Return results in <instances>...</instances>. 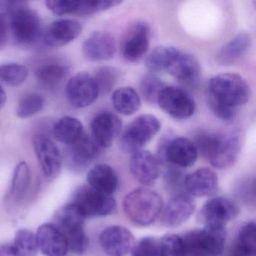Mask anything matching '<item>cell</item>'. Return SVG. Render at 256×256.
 I'll list each match as a JSON object with an SVG mask.
<instances>
[{"mask_svg":"<svg viewBox=\"0 0 256 256\" xmlns=\"http://www.w3.org/2000/svg\"><path fill=\"white\" fill-rule=\"evenodd\" d=\"M92 138L102 150L112 146L122 130V120L110 112H103L94 116L91 121Z\"/></svg>","mask_w":256,"mask_h":256,"instance_id":"20","label":"cell"},{"mask_svg":"<svg viewBox=\"0 0 256 256\" xmlns=\"http://www.w3.org/2000/svg\"><path fill=\"white\" fill-rule=\"evenodd\" d=\"M31 172L26 162H20L14 169L10 196L14 200L23 198L30 186Z\"/></svg>","mask_w":256,"mask_h":256,"instance_id":"31","label":"cell"},{"mask_svg":"<svg viewBox=\"0 0 256 256\" xmlns=\"http://www.w3.org/2000/svg\"><path fill=\"white\" fill-rule=\"evenodd\" d=\"M150 28L144 22H136L126 32L121 43V54L124 59L136 62L142 59L150 47Z\"/></svg>","mask_w":256,"mask_h":256,"instance_id":"15","label":"cell"},{"mask_svg":"<svg viewBox=\"0 0 256 256\" xmlns=\"http://www.w3.org/2000/svg\"><path fill=\"white\" fill-rule=\"evenodd\" d=\"M164 71L182 83L192 85L198 82L200 66L192 54L172 47Z\"/></svg>","mask_w":256,"mask_h":256,"instance_id":"13","label":"cell"},{"mask_svg":"<svg viewBox=\"0 0 256 256\" xmlns=\"http://www.w3.org/2000/svg\"><path fill=\"white\" fill-rule=\"evenodd\" d=\"M114 37L108 32L98 31L91 34L84 42L82 52L90 61H104L112 59L116 53Z\"/></svg>","mask_w":256,"mask_h":256,"instance_id":"22","label":"cell"},{"mask_svg":"<svg viewBox=\"0 0 256 256\" xmlns=\"http://www.w3.org/2000/svg\"><path fill=\"white\" fill-rule=\"evenodd\" d=\"M13 2L0 1V48L6 44L10 34V13Z\"/></svg>","mask_w":256,"mask_h":256,"instance_id":"42","label":"cell"},{"mask_svg":"<svg viewBox=\"0 0 256 256\" xmlns=\"http://www.w3.org/2000/svg\"><path fill=\"white\" fill-rule=\"evenodd\" d=\"M198 152L193 140L185 137L167 139L160 143L157 158L174 167L188 168L197 161Z\"/></svg>","mask_w":256,"mask_h":256,"instance_id":"8","label":"cell"},{"mask_svg":"<svg viewBox=\"0 0 256 256\" xmlns=\"http://www.w3.org/2000/svg\"><path fill=\"white\" fill-rule=\"evenodd\" d=\"M34 151L44 176L49 180L58 178L62 170V160L56 144L44 134L32 138Z\"/></svg>","mask_w":256,"mask_h":256,"instance_id":"14","label":"cell"},{"mask_svg":"<svg viewBox=\"0 0 256 256\" xmlns=\"http://www.w3.org/2000/svg\"><path fill=\"white\" fill-rule=\"evenodd\" d=\"M186 256H220L224 251L226 227H204L182 235Z\"/></svg>","mask_w":256,"mask_h":256,"instance_id":"5","label":"cell"},{"mask_svg":"<svg viewBox=\"0 0 256 256\" xmlns=\"http://www.w3.org/2000/svg\"><path fill=\"white\" fill-rule=\"evenodd\" d=\"M160 242L161 256H186L182 236L175 234L164 235Z\"/></svg>","mask_w":256,"mask_h":256,"instance_id":"38","label":"cell"},{"mask_svg":"<svg viewBox=\"0 0 256 256\" xmlns=\"http://www.w3.org/2000/svg\"><path fill=\"white\" fill-rule=\"evenodd\" d=\"M161 128V124L156 116L143 114L136 118L126 128L121 136V149L128 154H134L143 150Z\"/></svg>","mask_w":256,"mask_h":256,"instance_id":"7","label":"cell"},{"mask_svg":"<svg viewBox=\"0 0 256 256\" xmlns=\"http://www.w3.org/2000/svg\"><path fill=\"white\" fill-rule=\"evenodd\" d=\"M166 86L161 78L154 73H148L140 79L139 84L140 96L148 104H157L158 95Z\"/></svg>","mask_w":256,"mask_h":256,"instance_id":"34","label":"cell"},{"mask_svg":"<svg viewBox=\"0 0 256 256\" xmlns=\"http://www.w3.org/2000/svg\"><path fill=\"white\" fill-rule=\"evenodd\" d=\"M256 232L254 221L248 222L242 226L230 248V256H256Z\"/></svg>","mask_w":256,"mask_h":256,"instance_id":"29","label":"cell"},{"mask_svg":"<svg viewBox=\"0 0 256 256\" xmlns=\"http://www.w3.org/2000/svg\"><path fill=\"white\" fill-rule=\"evenodd\" d=\"M250 44L251 38L248 32H239L218 50L217 62L223 66L233 64L247 52Z\"/></svg>","mask_w":256,"mask_h":256,"instance_id":"27","label":"cell"},{"mask_svg":"<svg viewBox=\"0 0 256 256\" xmlns=\"http://www.w3.org/2000/svg\"><path fill=\"white\" fill-rule=\"evenodd\" d=\"M241 148V138L238 133H210L204 149L203 156L212 167L226 169L234 164Z\"/></svg>","mask_w":256,"mask_h":256,"instance_id":"6","label":"cell"},{"mask_svg":"<svg viewBox=\"0 0 256 256\" xmlns=\"http://www.w3.org/2000/svg\"><path fill=\"white\" fill-rule=\"evenodd\" d=\"M112 102L119 113L130 116L134 114L140 108V98L134 88L122 86L113 92Z\"/></svg>","mask_w":256,"mask_h":256,"instance_id":"30","label":"cell"},{"mask_svg":"<svg viewBox=\"0 0 256 256\" xmlns=\"http://www.w3.org/2000/svg\"><path fill=\"white\" fill-rule=\"evenodd\" d=\"M158 107L166 114L178 120L188 119L196 112V101L192 96L176 86H166L157 100Z\"/></svg>","mask_w":256,"mask_h":256,"instance_id":"9","label":"cell"},{"mask_svg":"<svg viewBox=\"0 0 256 256\" xmlns=\"http://www.w3.org/2000/svg\"><path fill=\"white\" fill-rule=\"evenodd\" d=\"M82 32V24L77 20L60 19L48 26L42 32V40L46 47L58 48L76 40Z\"/></svg>","mask_w":256,"mask_h":256,"instance_id":"18","label":"cell"},{"mask_svg":"<svg viewBox=\"0 0 256 256\" xmlns=\"http://www.w3.org/2000/svg\"><path fill=\"white\" fill-rule=\"evenodd\" d=\"M74 202L88 217L107 216L113 214L116 200L113 196L94 190L90 186H82L74 193Z\"/></svg>","mask_w":256,"mask_h":256,"instance_id":"10","label":"cell"},{"mask_svg":"<svg viewBox=\"0 0 256 256\" xmlns=\"http://www.w3.org/2000/svg\"><path fill=\"white\" fill-rule=\"evenodd\" d=\"M163 208L162 198L150 188H136L122 200L126 216L132 222L139 226L152 224L160 216Z\"/></svg>","mask_w":256,"mask_h":256,"instance_id":"2","label":"cell"},{"mask_svg":"<svg viewBox=\"0 0 256 256\" xmlns=\"http://www.w3.org/2000/svg\"><path fill=\"white\" fill-rule=\"evenodd\" d=\"M42 22L36 12L26 2H13L10 13V32L16 44L20 46L35 44L42 36Z\"/></svg>","mask_w":256,"mask_h":256,"instance_id":"4","label":"cell"},{"mask_svg":"<svg viewBox=\"0 0 256 256\" xmlns=\"http://www.w3.org/2000/svg\"><path fill=\"white\" fill-rule=\"evenodd\" d=\"M7 96L5 90L2 88V85L0 84V109H2L6 103Z\"/></svg>","mask_w":256,"mask_h":256,"instance_id":"44","label":"cell"},{"mask_svg":"<svg viewBox=\"0 0 256 256\" xmlns=\"http://www.w3.org/2000/svg\"><path fill=\"white\" fill-rule=\"evenodd\" d=\"M186 175L182 174L180 168L170 167L166 170L164 175V184L168 190L172 192L173 194L186 192L184 190V179Z\"/></svg>","mask_w":256,"mask_h":256,"instance_id":"41","label":"cell"},{"mask_svg":"<svg viewBox=\"0 0 256 256\" xmlns=\"http://www.w3.org/2000/svg\"><path fill=\"white\" fill-rule=\"evenodd\" d=\"M238 205L229 198L216 196L204 204L199 212V220L204 227H226V224L239 215Z\"/></svg>","mask_w":256,"mask_h":256,"instance_id":"11","label":"cell"},{"mask_svg":"<svg viewBox=\"0 0 256 256\" xmlns=\"http://www.w3.org/2000/svg\"><path fill=\"white\" fill-rule=\"evenodd\" d=\"M100 94H107L113 90L118 83L119 73L116 68L112 67H102L97 70L94 76Z\"/></svg>","mask_w":256,"mask_h":256,"instance_id":"37","label":"cell"},{"mask_svg":"<svg viewBox=\"0 0 256 256\" xmlns=\"http://www.w3.org/2000/svg\"><path fill=\"white\" fill-rule=\"evenodd\" d=\"M38 248L46 256H66L68 247L60 230L52 223L42 224L36 233Z\"/></svg>","mask_w":256,"mask_h":256,"instance_id":"24","label":"cell"},{"mask_svg":"<svg viewBox=\"0 0 256 256\" xmlns=\"http://www.w3.org/2000/svg\"><path fill=\"white\" fill-rule=\"evenodd\" d=\"M66 94L70 104L77 108L89 107L100 95L94 76L86 72L78 73L70 79Z\"/></svg>","mask_w":256,"mask_h":256,"instance_id":"12","label":"cell"},{"mask_svg":"<svg viewBox=\"0 0 256 256\" xmlns=\"http://www.w3.org/2000/svg\"><path fill=\"white\" fill-rule=\"evenodd\" d=\"M29 71L24 66L18 64H6L0 66V80L11 86L22 84L28 78Z\"/></svg>","mask_w":256,"mask_h":256,"instance_id":"35","label":"cell"},{"mask_svg":"<svg viewBox=\"0 0 256 256\" xmlns=\"http://www.w3.org/2000/svg\"><path fill=\"white\" fill-rule=\"evenodd\" d=\"M132 256H161L160 240L154 236H145L134 244Z\"/></svg>","mask_w":256,"mask_h":256,"instance_id":"40","label":"cell"},{"mask_svg":"<svg viewBox=\"0 0 256 256\" xmlns=\"http://www.w3.org/2000/svg\"><path fill=\"white\" fill-rule=\"evenodd\" d=\"M102 150L92 138L84 134L77 142L68 146L67 158L73 169L84 170L98 158Z\"/></svg>","mask_w":256,"mask_h":256,"instance_id":"23","label":"cell"},{"mask_svg":"<svg viewBox=\"0 0 256 256\" xmlns=\"http://www.w3.org/2000/svg\"><path fill=\"white\" fill-rule=\"evenodd\" d=\"M46 98L40 92H30L20 98L16 108L20 119H28L41 112L46 106Z\"/></svg>","mask_w":256,"mask_h":256,"instance_id":"32","label":"cell"},{"mask_svg":"<svg viewBox=\"0 0 256 256\" xmlns=\"http://www.w3.org/2000/svg\"><path fill=\"white\" fill-rule=\"evenodd\" d=\"M121 1L110 0V1H94V0H84L77 1L74 16H89L102 12L107 11L114 7L118 6Z\"/></svg>","mask_w":256,"mask_h":256,"instance_id":"36","label":"cell"},{"mask_svg":"<svg viewBox=\"0 0 256 256\" xmlns=\"http://www.w3.org/2000/svg\"><path fill=\"white\" fill-rule=\"evenodd\" d=\"M172 48V46L155 48L146 56L145 61L146 68L151 72L164 71Z\"/></svg>","mask_w":256,"mask_h":256,"instance_id":"39","label":"cell"},{"mask_svg":"<svg viewBox=\"0 0 256 256\" xmlns=\"http://www.w3.org/2000/svg\"><path fill=\"white\" fill-rule=\"evenodd\" d=\"M86 216L76 204L62 206L55 215V226L65 236L68 250L83 254L88 250V238L84 230Z\"/></svg>","mask_w":256,"mask_h":256,"instance_id":"3","label":"cell"},{"mask_svg":"<svg viewBox=\"0 0 256 256\" xmlns=\"http://www.w3.org/2000/svg\"><path fill=\"white\" fill-rule=\"evenodd\" d=\"M0 256H16L12 245L0 244Z\"/></svg>","mask_w":256,"mask_h":256,"instance_id":"43","label":"cell"},{"mask_svg":"<svg viewBox=\"0 0 256 256\" xmlns=\"http://www.w3.org/2000/svg\"><path fill=\"white\" fill-rule=\"evenodd\" d=\"M12 247L16 256H36L40 250L36 235L28 229L17 232Z\"/></svg>","mask_w":256,"mask_h":256,"instance_id":"33","label":"cell"},{"mask_svg":"<svg viewBox=\"0 0 256 256\" xmlns=\"http://www.w3.org/2000/svg\"><path fill=\"white\" fill-rule=\"evenodd\" d=\"M102 248L108 256H126L134 245L132 233L126 227L112 226L106 228L100 235Z\"/></svg>","mask_w":256,"mask_h":256,"instance_id":"17","label":"cell"},{"mask_svg":"<svg viewBox=\"0 0 256 256\" xmlns=\"http://www.w3.org/2000/svg\"><path fill=\"white\" fill-rule=\"evenodd\" d=\"M52 134L58 142L64 144H72L84 134L83 124L77 118L64 116L54 125Z\"/></svg>","mask_w":256,"mask_h":256,"instance_id":"28","label":"cell"},{"mask_svg":"<svg viewBox=\"0 0 256 256\" xmlns=\"http://www.w3.org/2000/svg\"><path fill=\"white\" fill-rule=\"evenodd\" d=\"M217 174L209 168H200L186 175L184 190L192 197H210L218 191Z\"/></svg>","mask_w":256,"mask_h":256,"instance_id":"21","label":"cell"},{"mask_svg":"<svg viewBox=\"0 0 256 256\" xmlns=\"http://www.w3.org/2000/svg\"><path fill=\"white\" fill-rule=\"evenodd\" d=\"M160 162L156 156L148 150L138 151L130 160V172L136 180L142 185L152 186L161 174Z\"/></svg>","mask_w":256,"mask_h":256,"instance_id":"19","label":"cell"},{"mask_svg":"<svg viewBox=\"0 0 256 256\" xmlns=\"http://www.w3.org/2000/svg\"><path fill=\"white\" fill-rule=\"evenodd\" d=\"M250 97L248 84L240 74L223 73L208 82L206 100L212 114L220 120L230 122Z\"/></svg>","mask_w":256,"mask_h":256,"instance_id":"1","label":"cell"},{"mask_svg":"<svg viewBox=\"0 0 256 256\" xmlns=\"http://www.w3.org/2000/svg\"><path fill=\"white\" fill-rule=\"evenodd\" d=\"M88 186L104 194L115 192L118 187V176L113 168L107 164H98L89 170L86 176Z\"/></svg>","mask_w":256,"mask_h":256,"instance_id":"25","label":"cell"},{"mask_svg":"<svg viewBox=\"0 0 256 256\" xmlns=\"http://www.w3.org/2000/svg\"><path fill=\"white\" fill-rule=\"evenodd\" d=\"M194 210V198L188 193L173 194L160 214L161 223L168 228L178 227L191 217Z\"/></svg>","mask_w":256,"mask_h":256,"instance_id":"16","label":"cell"},{"mask_svg":"<svg viewBox=\"0 0 256 256\" xmlns=\"http://www.w3.org/2000/svg\"><path fill=\"white\" fill-rule=\"evenodd\" d=\"M68 72V66L65 62L48 60L36 67L35 77L40 84L46 88H55L65 80Z\"/></svg>","mask_w":256,"mask_h":256,"instance_id":"26","label":"cell"}]
</instances>
